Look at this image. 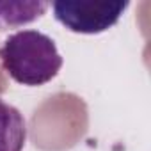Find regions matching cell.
<instances>
[{
  "label": "cell",
  "instance_id": "obj_1",
  "mask_svg": "<svg viewBox=\"0 0 151 151\" xmlns=\"http://www.w3.org/2000/svg\"><path fill=\"white\" fill-rule=\"evenodd\" d=\"M0 62L9 77L23 86H43L57 77L62 57L53 39L39 30H18L0 46Z\"/></svg>",
  "mask_w": 151,
  "mask_h": 151
},
{
  "label": "cell",
  "instance_id": "obj_2",
  "mask_svg": "<svg viewBox=\"0 0 151 151\" xmlns=\"http://www.w3.org/2000/svg\"><path fill=\"white\" fill-rule=\"evenodd\" d=\"M130 4L126 2H94V0H59L53 2V16L68 30L77 34H100L114 27Z\"/></svg>",
  "mask_w": 151,
  "mask_h": 151
},
{
  "label": "cell",
  "instance_id": "obj_3",
  "mask_svg": "<svg viewBox=\"0 0 151 151\" xmlns=\"http://www.w3.org/2000/svg\"><path fill=\"white\" fill-rule=\"evenodd\" d=\"M27 140V124L22 112L0 98V151H22Z\"/></svg>",
  "mask_w": 151,
  "mask_h": 151
},
{
  "label": "cell",
  "instance_id": "obj_4",
  "mask_svg": "<svg viewBox=\"0 0 151 151\" xmlns=\"http://www.w3.org/2000/svg\"><path fill=\"white\" fill-rule=\"evenodd\" d=\"M48 7V2H0V32L36 22Z\"/></svg>",
  "mask_w": 151,
  "mask_h": 151
}]
</instances>
